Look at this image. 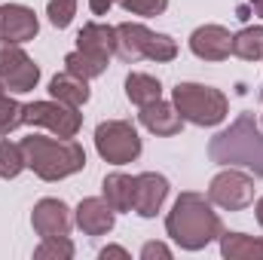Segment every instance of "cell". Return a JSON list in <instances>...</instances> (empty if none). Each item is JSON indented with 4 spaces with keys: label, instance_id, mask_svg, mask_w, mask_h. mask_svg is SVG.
<instances>
[{
    "label": "cell",
    "instance_id": "e0dca14e",
    "mask_svg": "<svg viewBox=\"0 0 263 260\" xmlns=\"http://www.w3.org/2000/svg\"><path fill=\"white\" fill-rule=\"evenodd\" d=\"M49 95L55 101L67 104V107H83L92 92H89V80H83V77H77L70 70H62V73H55L49 80Z\"/></svg>",
    "mask_w": 263,
    "mask_h": 260
},
{
    "label": "cell",
    "instance_id": "9c48e42d",
    "mask_svg": "<svg viewBox=\"0 0 263 260\" xmlns=\"http://www.w3.org/2000/svg\"><path fill=\"white\" fill-rule=\"evenodd\" d=\"M25 123L28 126H40L49 129L59 138H77V132L83 129V114L77 107H67L62 101H34L25 104Z\"/></svg>",
    "mask_w": 263,
    "mask_h": 260
},
{
    "label": "cell",
    "instance_id": "3957f363",
    "mask_svg": "<svg viewBox=\"0 0 263 260\" xmlns=\"http://www.w3.org/2000/svg\"><path fill=\"white\" fill-rule=\"evenodd\" d=\"M25 162L40 181H62L86 169V150L73 138H46V135H28L22 138Z\"/></svg>",
    "mask_w": 263,
    "mask_h": 260
},
{
    "label": "cell",
    "instance_id": "2e32d148",
    "mask_svg": "<svg viewBox=\"0 0 263 260\" xmlns=\"http://www.w3.org/2000/svg\"><path fill=\"white\" fill-rule=\"evenodd\" d=\"M138 120H141V126L147 132L162 135V138L178 135L181 126H184V120H181V114L175 110V104H168V101H162V98L153 101V104H144L141 114H138Z\"/></svg>",
    "mask_w": 263,
    "mask_h": 260
},
{
    "label": "cell",
    "instance_id": "d6a6232c",
    "mask_svg": "<svg viewBox=\"0 0 263 260\" xmlns=\"http://www.w3.org/2000/svg\"><path fill=\"white\" fill-rule=\"evenodd\" d=\"M3 95H6V86H3V80H0V98H3Z\"/></svg>",
    "mask_w": 263,
    "mask_h": 260
},
{
    "label": "cell",
    "instance_id": "1f68e13d",
    "mask_svg": "<svg viewBox=\"0 0 263 260\" xmlns=\"http://www.w3.org/2000/svg\"><path fill=\"white\" fill-rule=\"evenodd\" d=\"M251 6H254V12L263 18V0H251Z\"/></svg>",
    "mask_w": 263,
    "mask_h": 260
},
{
    "label": "cell",
    "instance_id": "ac0fdd59",
    "mask_svg": "<svg viewBox=\"0 0 263 260\" xmlns=\"http://www.w3.org/2000/svg\"><path fill=\"white\" fill-rule=\"evenodd\" d=\"M220 254L227 260H263V236L220 233Z\"/></svg>",
    "mask_w": 263,
    "mask_h": 260
},
{
    "label": "cell",
    "instance_id": "f1b7e54d",
    "mask_svg": "<svg viewBox=\"0 0 263 260\" xmlns=\"http://www.w3.org/2000/svg\"><path fill=\"white\" fill-rule=\"evenodd\" d=\"M98 257H101V260H107V257L129 260V251H126V248H120V245H107V248H101V251H98Z\"/></svg>",
    "mask_w": 263,
    "mask_h": 260
},
{
    "label": "cell",
    "instance_id": "52a82bcc",
    "mask_svg": "<svg viewBox=\"0 0 263 260\" xmlns=\"http://www.w3.org/2000/svg\"><path fill=\"white\" fill-rule=\"evenodd\" d=\"M208 199H211V205H217L223 211H245L254 202V178L227 165L223 172H217L211 178Z\"/></svg>",
    "mask_w": 263,
    "mask_h": 260
},
{
    "label": "cell",
    "instance_id": "484cf974",
    "mask_svg": "<svg viewBox=\"0 0 263 260\" xmlns=\"http://www.w3.org/2000/svg\"><path fill=\"white\" fill-rule=\"evenodd\" d=\"M46 15L55 28H67L77 15V0H49L46 3Z\"/></svg>",
    "mask_w": 263,
    "mask_h": 260
},
{
    "label": "cell",
    "instance_id": "9a60e30c",
    "mask_svg": "<svg viewBox=\"0 0 263 260\" xmlns=\"http://www.w3.org/2000/svg\"><path fill=\"white\" fill-rule=\"evenodd\" d=\"M77 49L92 59L110 62V55H117V28L101 22H86L77 34Z\"/></svg>",
    "mask_w": 263,
    "mask_h": 260
},
{
    "label": "cell",
    "instance_id": "ba28073f",
    "mask_svg": "<svg viewBox=\"0 0 263 260\" xmlns=\"http://www.w3.org/2000/svg\"><path fill=\"white\" fill-rule=\"evenodd\" d=\"M0 80L15 95H25V92L37 89L40 67L34 65V59L22 49V43L0 40Z\"/></svg>",
    "mask_w": 263,
    "mask_h": 260
},
{
    "label": "cell",
    "instance_id": "d6986e66",
    "mask_svg": "<svg viewBox=\"0 0 263 260\" xmlns=\"http://www.w3.org/2000/svg\"><path fill=\"white\" fill-rule=\"evenodd\" d=\"M101 193L114 205V211H132V205H135V178L123 175V172H114V175H107L101 181Z\"/></svg>",
    "mask_w": 263,
    "mask_h": 260
},
{
    "label": "cell",
    "instance_id": "7c38bea8",
    "mask_svg": "<svg viewBox=\"0 0 263 260\" xmlns=\"http://www.w3.org/2000/svg\"><path fill=\"white\" fill-rule=\"evenodd\" d=\"M168 199V178L156 172H141L135 175V205L132 211L138 217H156V211Z\"/></svg>",
    "mask_w": 263,
    "mask_h": 260
},
{
    "label": "cell",
    "instance_id": "8fae6325",
    "mask_svg": "<svg viewBox=\"0 0 263 260\" xmlns=\"http://www.w3.org/2000/svg\"><path fill=\"white\" fill-rule=\"evenodd\" d=\"M190 52L202 62H223L233 55V34L223 25H202L190 34Z\"/></svg>",
    "mask_w": 263,
    "mask_h": 260
},
{
    "label": "cell",
    "instance_id": "277c9868",
    "mask_svg": "<svg viewBox=\"0 0 263 260\" xmlns=\"http://www.w3.org/2000/svg\"><path fill=\"white\" fill-rule=\"evenodd\" d=\"M172 104L184 123H193L202 129L220 126L230 114L227 95L214 86H205V83H178L172 89Z\"/></svg>",
    "mask_w": 263,
    "mask_h": 260
},
{
    "label": "cell",
    "instance_id": "4fadbf2b",
    "mask_svg": "<svg viewBox=\"0 0 263 260\" xmlns=\"http://www.w3.org/2000/svg\"><path fill=\"white\" fill-rule=\"evenodd\" d=\"M73 220L86 236H107L117 224V211L104 196H89L73 208Z\"/></svg>",
    "mask_w": 263,
    "mask_h": 260
},
{
    "label": "cell",
    "instance_id": "83f0119b",
    "mask_svg": "<svg viewBox=\"0 0 263 260\" xmlns=\"http://www.w3.org/2000/svg\"><path fill=\"white\" fill-rule=\"evenodd\" d=\"M172 260V248L165 245V242H147L144 248H141V260Z\"/></svg>",
    "mask_w": 263,
    "mask_h": 260
},
{
    "label": "cell",
    "instance_id": "6da1fadb",
    "mask_svg": "<svg viewBox=\"0 0 263 260\" xmlns=\"http://www.w3.org/2000/svg\"><path fill=\"white\" fill-rule=\"evenodd\" d=\"M165 233L184 251H202L205 245L220 239L223 220L211 208V199L187 190V193H181L175 199V205H172V211L165 217Z\"/></svg>",
    "mask_w": 263,
    "mask_h": 260
},
{
    "label": "cell",
    "instance_id": "30bf717a",
    "mask_svg": "<svg viewBox=\"0 0 263 260\" xmlns=\"http://www.w3.org/2000/svg\"><path fill=\"white\" fill-rule=\"evenodd\" d=\"M31 224H34V233L40 239H55V236H70V227H73V214L62 199H40L31 211Z\"/></svg>",
    "mask_w": 263,
    "mask_h": 260
},
{
    "label": "cell",
    "instance_id": "4316f807",
    "mask_svg": "<svg viewBox=\"0 0 263 260\" xmlns=\"http://www.w3.org/2000/svg\"><path fill=\"white\" fill-rule=\"evenodd\" d=\"M126 12L132 15H162L165 9H168V0H117Z\"/></svg>",
    "mask_w": 263,
    "mask_h": 260
},
{
    "label": "cell",
    "instance_id": "f546056e",
    "mask_svg": "<svg viewBox=\"0 0 263 260\" xmlns=\"http://www.w3.org/2000/svg\"><path fill=\"white\" fill-rule=\"evenodd\" d=\"M114 3H117V0H89V9H92L95 15H107Z\"/></svg>",
    "mask_w": 263,
    "mask_h": 260
},
{
    "label": "cell",
    "instance_id": "d4e9b609",
    "mask_svg": "<svg viewBox=\"0 0 263 260\" xmlns=\"http://www.w3.org/2000/svg\"><path fill=\"white\" fill-rule=\"evenodd\" d=\"M18 126H25V104H18L15 98L3 95L0 98V135H9Z\"/></svg>",
    "mask_w": 263,
    "mask_h": 260
},
{
    "label": "cell",
    "instance_id": "44dd1931",
    "mask_svg": "<svg viewBox=\"0 0 263 260\" xmlns=\"http://www.w3.org/2000/svg\"><path fill=\"white\" fill-rule=\"evenodd\" d=\"M233 55L242 62H263V28L251 25L233 34Z\"/></svg>",
    "mask_w": 263,
    "mask_h": 260
},
{
    "label": "cell",
    "instance_id": "4dcf8cb0",
    "mask_svg": "<svg viewBox=\"0 0 263 260\" xmlns=\"http://www.w3.org/2000/svg\"><path fill=\"white\" fill-rule=\"evenodd\" d=\"M254 214H257V224L263 227V196L257 199V205H254Z\"/></svg>",
    "mask_w": 263,
    "mask_h": 260
},
{
    "label": "cell",
    "instance_id": "ffe728a7",
    "mask_svg": "<svg viewBox=\"0 0 263 260\" xmlns=\"http://www.w3.org/2000/svg\"><path fill=\"white\" fill-rule=\"evenodd\" d=\"M126 95H129L132 104H138V107L153 104V101L162 98V83L156 77H150V73H138L135 70V73L126 77Z\"/></svg>",
    "mask_w": 263,
    "mask_h": 260
},
{
    "label": "cell",
    "instance_id": "7402d4cb",
    "mask_svg": "<svg viewBox=\"0 0 263 260\" xmlns=\"http://www.w3.org/2000/svg\"><path fill=\"white\" fill-rule=\"evenodd\" d=\"M28 169V162H25V150H22V141L15 144V141H0V178L3 181H12V178H18L22 172Z\"/></svg>",
    "mask_w": 263,
    "mask_h": 260
},
{
    "label": "cell",
    "instance_id": "603a6c76",
    "mask_svg": "<svg viewBox=\"0 0 263 260\" xmlns=\"http://www.w3.org/2000/svg\"><path fill=\"white\" fill-rule=\"evenodd\" d=\"M65 70L77 73V77H83V80H95V77H101V73L107 70V62L92 59V55H86V52L73 49V52H67V55H65Z\"/></svg>",
    "mask_w": 263,
    "mask_h": 260
},
{
    "label": "cell",
    "instance_id": "7a4b0ae2",
    "mask_svg": "<svg viewBox=\"0 0 263 260\" xmlns=\"http://www.w3.org/2000/svg\"><path fill=\"white\" fill-rule=\"evenodd\" d=\"M208 159L217 165H242L263 178V132L251 114H239L230 129L217 132L208 141Z\"/></svg>",
    "mask_w": 263,
    "mask_h": 260
},
{
    "label": "cell",
    "instance_id": "8992f818",
    "mask_svg": "<svg viewBox=\"0 0 263 260\" xmlns=\"http://www.w3.org/2000/svg\"><path fill=\"white\" fill-rule=\"evenodd\" d=\"M95 150L110 165H129L141 156V135L126 120H107L95 129Z\"/></svg>",
    "mask_w": 263,
    "mask_h": 260
},
{
    "label": "cell",
    "instance_id": "5b68a950",
    "mask_svg": "<svg viewBox=\"0 0 263 260\" xmlns=\"http://www.w3.org/2000/svg\"><path fill=\"white\" fill-rule=\"evenodd\" d=\"M117 55L123 62L150 59L156 65L178 59V43L168 34H156L141 22H123L117 25Z\"/></svg>",
    "mask_w": 263,
    "mask_h": 260
},
{
    "label": "cell",
    "instance_id": "5bb4252c",
    "mask_svg": "<svg viewBox=\"0 0 263 260\" xmlns=\"http://www.w3.org/2000/svg\"><path fill=\"white\" fill-rule=\"evenodd\" d=\"M40 31V22L31 6L25 3H3L0 6V40L12 43H28Z\"/></svg>",
    "mask_w": 263,
    "mask_h": 260
},
{
    "label": "cell",
    "instance_id": "cb8c5ba5",
    "mask_svg": "<svg viewBox=\"0 0 263 260\" xmlns=\"http://www.w3.org/2000/svg\"><path fill=\"white\" fill-rule=\"evenodd\" d=\"M37 260H70L73 257V242L67 236H55V239H43L34 248Z\"/></svg>",
    "mask_w": 263,
    "mask_h": 260
}]
</instances>
